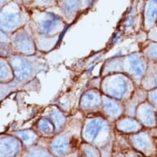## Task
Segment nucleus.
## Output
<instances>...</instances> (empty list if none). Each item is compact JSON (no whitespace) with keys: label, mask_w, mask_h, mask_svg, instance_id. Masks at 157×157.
<instances>
[{"label":"nucleus","mask_w":157,"mask_h":157,"mask_svg":"<svg viewBox=\"0 0 157 157\" xmlns=\"http://www.w3.org/2000/svg\"><path fill=\"white\" fill-rule=\"evenodd\" d=\"M28 26L37 52L48 53L59 43L68 24L59 14L48 10L31 9Z\"/></svg>","instance_id":"f257e3e1"},{"label":"nucleus","mask_w":157,"mask_h":157,"mask_svg":"<svg viewBox=\"0 0 157 157\" xmlns=\"http://www.w3.org/2000/svg\"><path fill=\"white\" fill-rule=\"evenodd\" d=\"M8 59L13 70L14 78L10 82L0 83V99L31 82L40 72H47L49 69L47 61L38 53L31 56L13 54Z\"/></svg>","instance_id":"f03ea898"},{"label":"nucleus","mask_w":157,"mask_h":157,"mask_svg":"<svg viewBox=\"0 0 157 157\" xmlns=\"http://www.w3.org/2000/svg\"><path fill=\"white\" fill-rule=\"evenodd\" d=\"M83 142L95 146L101 151V157H112L115 129L113 123L101 113L84 116L82 127Z\"/></svg>","instance_id":"7ed1b4c3"},{"label":"nucleus","mask_w":157,"mask_h":157,"mask_svg":"<svg viewBox=\"0 0 157 157\" xmlns=\"http://www.w3.org/2000/svg\"><path fill=\"white\" fill-rule=\"evenodd\" d=\"M84 115L78 113L68 116V119L63 130L57 132L49 139L41 138L49 151L56 157H63L78 150L82 139V127Z\"/></svg>","instance_id":"20e7f679"},{"label":"nucleus","mask_w":157,"mask_h":157,"mask_svg":"<svg viewBox=\"0 0 157 157\" xmlns=\"http://www.w3.org/2000/svg\"><path fill=\"white\" fill-rule=\"evenodd\" d=\"M147 59L141 52L109 58L104 62L101 77L110 73H124L131 77L137 86L141 85L147 69Z\"/></svg>","instance_id":"39448f33"},{"label":"nucleus","mask_w":157,"mask_h":157,"mask_svg":"<svg viewBox=\"0 0 157 157\" xmlns=\"http://www.w3.org/2000/svg\"><path fill=\"white\" fill-rule=\"evenodd\" d=\"M136 86L131 77L124 73H110L101 77V93L123 102L130 98Z\"/></svg>","instance_id":"423d86ee"},{"label":"nucleus","mask_w":157,"mask_h":157,"mask_svg":"<svg viewBox=\"0 0 157 157\" xmlns=\"http://www.w3.org/2000/svg\"><path fill=\"white\" fill-rule=\"evenodd\" d=\"M29 20V13L14 1H10L0 10V30L9 36L26 26Z\"/></svg>","instance_id":"0eeeda50"},{"label":"nucleus","mask_w":157,"mask_h":157,"mask_svg":"<svg viewBox=\"0 0 157 157\" xmlns=\"http://www.w3.org/2000/svg\"><path fill=\"white\" fill-rule=\"evenodd\" d=\"M126 137L129 145L145 157L155 156L157 155V138L151 129L143 128L136 133L126 135Z\"/></svg>","instance_id":"6e6552de"},{"label":"nucleus","mask_w":157,"mask_h":157,"mask_svg":"<svg viewBox=\"0 0 157 157\" xmlns=\"http://www.w3.org/2000/svg\"><path fill=\"white\" fill-rule=\"evenodd\" d=\"M13 54L31 56L37 54L36 44L28 25L10 35Z\"/></svg>","instance_id":"1a4fd4ad"},{"label":"nucleus","mask_w":157,"mask_h":157,"mask_svg":"<svg viewBox=\"0 0 157 157\" xmlns=\"http://www.w3.org/2000/svg\"><path fill=\"white\" fill-rule=\"evenodd\" d=\"M102 95L99 88H90L85 90L78 101V111L84 116L101 113Z\"/></svg>","instance_id":"9d476101"},{"label":"nucleus","mask_w":157,"mask_h":157,"mask_svg":"<svg viewBox=\"0 0 157 157\" xmlns=\"http://www.w3.org/2000/svg\"><path fill=\"white\" fill-rule=\"evenodd\" d=\"M125 113L124 102L107 95H102V109L101 114L111 123L119 119Z\"/></svg>","instance_id":"9b49d317"},{"label":"nucleus","mask_w":157,"mask_h":157,"mask_svg":"<svg viewBox=\"0 0 157 157\" xmlns=\"http://www.w3.org/2000/svg\"><path fill=\"white\" fill-rule=\"evenodd\" d=\"M24 150L21 141L13 134L0 135V157H17Z\"/></svg>","instance_id":"f8f14e48"},{"label":"nucleus","mask_w":157,"mask_h":157,"mask_svg":"<svg viewBox=\"0 0 157 157\" xmlns=\"http://www.w3.org/2000/svg\"><path fill=\"white\" fill-rule=\"evenodd\" d=\"M156 113L157 109L147 100L137 106L134 117L141 123L144 128L152 129L156 124Z\"/></svg>","instance_id":"ddd939ff"},{"label":"nucleus","mask_w":157,"mask_h":157,"mask_svg":"<svg viewBox=\"0 0 157 157\" xmlns=\"http://www.w3.org/2000/svg\"><path fill=\"white\" fill-rule=\"evenodd\" d=\"M41 117L46 118L54 124L56 133L63 129L68 119V116L66 113L59 106L56 105L47 106L42 112Z\"/></svg>","instance_id":"4468645a"},{"label":"nucleus","mask_w":157,"mask_h":157,"mask_svg":"<svg viewBox=\"0 0 157 157\" xmlns=\"http://www.w3.org/2000/svg\"><path fill=\"white\" fill-rule=\"evenodd\" d=\"M55 7L59 8L61 13L60 16L68 25L82 13V6L79 0H59Z\"/></svg>","instance_id":"2eb2a0df"},{"label":"nucleus","mask_w":157,"mask_h":157,"mask_svg":"<svg viewBox=\"0 0 157 157\" xmlns=\"http://www.w3.org/2000/svg\"><path fill=\"white\" fill-rule=\"evenodd\" d=\"M116 132L124 135H130L136 133L144 128L135 117L128 115H123L113 123Z\"/></svg>","instance_id":"dca6fc26"},{"label":"nucleus","mask_w":157,"mask_h":157,"mask_svg":"<svg viewBox=\"0 0 157 157\" xmlns=\"http://www.w3.org/2000/svg\"><path fill=\"white\" fill-rule=\"evenodd\" d=\"M157 21V0H146L142 11V29L147 33L155 26Z\"/></svg>","instance_id":"f3484780"},{"label":"nucleus","mask_w":157,"mask_h":157,"mask_svg":"<svg viewBox=\"0 0 157 157\" xmlns=\"http://www.w3.org/2000/svg\"><path fill=\"white\" fill-rule=\"evenodd\" d=\"M147 93H148V90H145L140 86H136L132 95L124 102V106H125V113L124 114L134 117L135 111H136L137 106L141 103H142L143 101L147 100Z\"/></svg>","instance_id":"a211bd4d"},{"label":"nucleus","mask_w":157,"mask_h":157,"mask_svg":"<svg viewBox=\"0 0 157 157\" xmlns=\"http://www.w3.org/2000/svg\"><path fill=\"white\" fill-rule=\"evenodd\" d=\"M12 134L17 136L18 139L21 141L24 149H28L34 146L38 145L41 140V137L33 128L18 130V131L13 132Z\"/></svg>","instance_id":"6ab92c4d"},{"label":"nucleus","mask_w":157,"mask_h":157,"mask_svg":"<svg viewBox=\"0 0 157 157\" xmlns=\"http://www.w3.org/2000/svg\"><path fill=\"white\" fill-rule=\"evenodd\" d=\"M33 129L40 135L41 138L44 139H49L56 134L54 124L49 119L44 117H40L36 121Z\"/></svg>","instance_id":"aec40b11"},{"label":"nucleus","mask_w":157,"mask_h":157,"mask_svg":"<svg viewBox=\"0 0 157 157\" xmlns=\"http://www.w3.org/2000/svg\"><path fill=\"white\" fill-rule=\"evenodd\" d=\"M140 86L147 90L157 87V63H148L147 72Z\"/></svg>","instance_id":"412c9836"},{"label":"nucleus","mask_w":157,"mask_h":157,"mask_svg":"<svg viewBox=\"0 0 157 157\" xmlns=\"http://www.w3.org/2000/svg\"><path fill=\"white\" fill-rule=\"evenodd\" d=\"M140 52L143 54L147 63H157V42L147 39L141 44Z\"/></svg>","instance_id":"4be33fe9"},{"label":"nucleus","mask_w":157,"mask_h":157,"mask_svg":"<svg viewBox=\"0 0 157 157\" xmlns=\"http://www.w3.org/2000/svg\"><path fill=\"white\" fill-rule=\"evenodd\" d=\"M13 78V70L8 59L0 57V83L10 82Z\"/></svg>","instance_id":"5701e85b"},{"label":"nucleus","mask_w":157,"mask_h":157,"mask_svg":"<svg viewBox=\"0 0 157 157\" xmlns=\"http://www.w3.org/2000/svg\"><path fill=\"white\" fill-rule=\"evenodd\" d=\"M24 151L29 157H56L49 151L48 147L41 142V140L38 145L25 149Z\"/></svg>","instance_id":"b1692460"},{"label":"nucleus","mask_w":157,"mask_h":157,"mask_svg":"<svg viewBox=\"0 0 157 157\" xmlns=\"http://www.w3.org/2000/svg\"><path fill=\"white\" fill-rule=\"evenodd\" d=\"M13 54L10 36L0 30V57L8 59Z\"/></svg>","instance_id":"393cba45"},{"label":"nucleus","mask_w":157,"mask_h":157,"mask_svg":"<svg viewBox=\"0 0 157 157\" xmlns=\"http://www.w3.org/2000/svg\"><path fill=\"white\" fill-rule=\"evenodd\" d=\"M78 157H101V151L97 147L89 144L87 142H82L77 150Z\"/></svg>","instance_id":"a878e982"},{"label":"nucleus","mask_w":157,"mask_h":157,"mask_svg":"<svg viewBox=\"0 0 157 157\" xmlns=\"http://www.w3.org/2000/svg\"><path fill=\"white\" fill-rule=\"evenodd\" d=\"M58 1L59 0H32L27 7L30 9L48 10L52 7H55Z\"/></svg>","instance_id":"bb28decb"},{"label":"nucleus","mask_w":157,"mask_h":157,"mask_svg":"<svg viewBox=\"0 0 157 157\" xmlns=\"http://www.w3.org/2000/svg\"><path fill=\"white\" fill-rule=\"evenodd\" d=\"M147 101L157 109V87L148 90L147 93Z\"/></svg>","instance_id":"cd10ccee"},{"label":"nucleus","mask_w":157,"mask_h":157,"mask_svg":"<svg viewBox=\"0 0 157 157\" xmlns=\"http://www.w3.org/2000/svg\"><path fill=\"white\" fill-rule=\"evenodd\" d=\"M79 1L82 6V12H84L87 10L88 8H91L97 0H79Z\"/></svg>","instance_id":"c85d7f7f"},{"label":"nucleus","mask_w":157,"mask_h":157,"mask_svg":"<svg viewBox=\"0 0 157 157\" xmlns=\"http://www.w3.org/2000/svg\"><path fill=\"white\" fill-rule=\"evenodd\" d=\"M147 33V39L153 40L155 42H157V27L154 26L153 28L150 30Z\"/></svg>","instance_id":"c756f323"},{"label":"nucleus","mask_w":157,"mask_h":157,"mask_svg":"<svg viewBox=\"0 0 157 157\" xmlns=\"http://www.w3.org/2000/svg\"><path fill=\"white\" fill-rule=\"evenodd\" d=\"M10 1H12V0H0V10H1V8H3V6L6 5Z\"/></svg>","instance_id":"7c9ffc66"},{"label":"nucleus","mask_w":157,"mask_h":157,"mask_svg":"<svg viewBox=\"0 0 157 157\" xmlns=\"http://www.w3.org/2000/svg\"><path fill=\"white\" fill-rule=\"evenodd\" d=\"M151 132L153 133V135H154V136L157 138V113H156V124H155V127L154 128L151 129Z\"/></svg>","instance_id":"2f4dec72"},{"label":"nucleus","mask_w":157,"mask_h":157,"mask_svg":"<svg viewBox=\"0 0 157 157\" xmlns=\"http://www.w3.org/2000/svg\"><path fill=\"white\" fill-rule=\"evenodd\" d=\"M63 157H78L77 156V151H76L74 152H72V153H70L68 155H66Z\"/></svg>","instance_id":"473e14b6"},{"label":"nucleus","mask_w":157,"mask_h":157,"mask_svg":"<svg viewBox=\"0 0 157 157\" xmlns=\"http://www.w3.org/2000/svg\"><path fill=\"white\" fill-rule=\"evenodd\" d=\"M31 1H32V0H21V2L24 3V5L26 6V7H27V6L30 4V3H31Z\"/></svg>","instance_id":"72a5a7b5"},{"label":"nucleus","mask_w":157,"mask_h":157,"mask_svg":"<svg viewBox=\"0 0 157 157\" xmlns=\"http://www.w3.org/2000/svg\"><path fill=\"white\" fill-rule=\"evenodd\" d=\"M17 157H29V156H28V155H27L26 154V153H25V151H23L21 152V154L18 155Z\"/></svg>","instance_id":"f704fd0d"},{"label":"nucleus","mask_w":157,"mask_h":157,"mask_svg":"<svg viewBox=\"0 0 157 157\" xmlns=\"http://www.w3.org/2000/svg\"><path fill=\"white\" fill-rule=\"evenodd\" d=\"M155 26H156V27H157V21H156V24H155Z\"/></svg>","instance_id":"c9c22d12"},{"label":"nucleus","mask_w":157,"mask_h":157,"mask_svg":"<svg viewBox=\"0 0 157 157\" xmlns=\"http://www.w3.org/2000/svg\"><path fill=\"white\" fill-rule=\"evenodd\" d=\"M152 157H157V156H156V155H155V156H152Z\"/></svg>","instance_id":"e433bc0d"}]
</instances>
